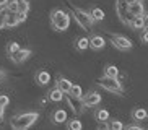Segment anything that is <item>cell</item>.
<instances>
[{
	"label": "cell",
	"mask_w": 148,
	"mask_h": 130,
	"mask_svg": "<svg viewBox=\"0 0 148 130\" xmlns=\"http://www.w3.org/2000/svg\"><path fill=\"white\" fill-rule=\"evenodd\" d=\"M20 51H21V46H20L18 42H10V44H7V52H8L10 57L15 55V54H18Z\"/></svg>",
	"instance_id": "cell-25"
},
{
	"label": "cell",
	"mask_w": 148,
	"mask_h": 130,
	"mask_svg": "<svg viewBox=\"0 0 148 130\" xmlns=\"http://www.w3.org/2000/svg\"><path fill=\"white\" fill-rule=\"evenodd\" d=\"M143 20H145V29H148V12H147V15L143 16Z\"/></svg>",
	"instance_id": "cell-32"
},
{
	"label": "cell",
	"mask_w": 148,
	"mask_h": 130,
	"mask_svg": "<svg viewBox=\"0 0 148 130\" xmlns=\"http://www.w3.org/2000/svg\"><path fill=\"white\" fill-rule=\"evenodd\" d=\"M70 96L72 98H75V99H80L82 101L83 99V90H82V86L80 85H73V88H72V91H70Z\"/></svg>",
	"instance_id": "cell-23"
},
{
	"label": "cell",
	"mask_w": 148,
	"mask_h": 130,
	"mask_svg": "<svg viewBox=\"0 0 148 130\" xmlns=\"http://www.w3.org/2000/svg\"><path fill=\"white\" fill-rule=\"evenodd\" d=\"M90 15H91V18H93V21H103L104 20V12L99 8V7H93L91 10H90Z\"/></svg>",
	"instance_id": "cell-18"
},
{
	"label": "cell",
	"mask_w": 148,
	"mask_h": 130,
	"mask_svg": "<svg viewBox=\"0 0 148 130\" xmlns=\"http://www.w3.org/2000/svg\"><path fill=\"white\" fill-rule=\"evenodd\" d=\"M75 47L78 49V51H86L88 47H91V46H90V39L88 38H78L77 42H75Z\"/></svg>",
	"instance_id": "cell-21"
},
{
	"label": "cell",
	"mask_w": 148,
	"mask_h": 130,
	"mask_svg": "<svg viewBox=\"0 0 148 130\" xmlns=\"http://www.w3.org/2000/svg\"><path fill=\"white\" fill-rule=\"evenodd\" d=\"M82 103H83L85 107H95V106H98V104L101 103V94L96 93V91H90L88 94L83 96Z\"/></svg>",
	"instance_id": "cell-8"
},
{
	"label": "cell",
	"mask_w": 148,
	"mask_h": 130,
	"mask_svg": "<svg viewBox=\"0 0 148 130\" xmlns=\"http://www.w3.org/2000/svg\"><path fill=\"white\" fill-rule=\"evenodd\" d=\"M132 119L135 122H142V120H147L148 119V111L143 107H135L132 111Z\"/></svg>",
	"instance_id": "cell-14"
},
{
	"label": "cell",
	"mask_w": 148,
	"mask_h": 130,
	"mask_svg": "<svg viewBox=\"0 0 148 130\" xmlns=\"http://www.w3.org/2000/svg\"><path fill=\"white\" fill-rule=\"evenodd\" d=\"M98 85L101 88H104L106 91L112 93V94H117V96H122L124 94V85L119 81L117 78H108V77H103L98 80Z\"/></svg>",
	"instance_id": "cell-4"
},
{
	"label": "cell",
	"mask_w": 148,
	"mask_h": 130,
	"mask_svg": "<svg viewBox=\"0 0 148 130\" xmlns=\"http://www.w3.org/2000/svg\"><path fill=\"white\" fill-rule=\"evenodd\" d=\"M111 42H112V46L116 49H119V51H130L132 47H134V44H132V41L127 36H122V34H114L112 38H111Z\"/></svg>",
	"instance_id": "cell-6"
},
{
	"label": "cell",
	"mask_w": 148,
	"mask_h": 130,
	"mask_svg": "<svg viewBox=\"0 0 148 130\" xmlns=\"http://www.w3.org/2000/svg\"><path fill=\"white\" fill-rule=\"evenodd\" d=\"M106 127H108V130H124L125 129V125H124L121 120H117V119H116V120H109Z\"/></svg>",
	"instance_id": "cell-24"
},
{
	"label": "cell",
	"mask_w": 148,
	"mask_h": 130,
	"mask_svg": "<svg viewBox=\"0 0 148 130\" xmlns=\"http://www.w3.org/2000/svg\"><path fill=\"white\" fill-rule=\"evenodd\" d=\"M39 119V114L38 112H21L16 114V116L12 117L10 120V125L13 130H23V129H29L31 125H34L36 122Z\"/></svg>",
	"instance_id": "cell-1"
},
{
	"label": "cell",
	"mask_w": 148,
	"mask_h": 130,
	"mask_svg": "<svg viewBox=\"0 0 148 130\" xmlns=\"http://www.w3.org/2000/svg\"><path fill=\"white\" fill-rule=\"evenodd\" d=\"M56 88H59V90L64 93V94H70V91H72V88H73V85L70 83L69 78L65 77H59L56 81Z\"/></svg>",
	"instance_id": "cell-10"
},
{
	"label": "cell",
	"mask_w": 148,
	"mask_h": 130,
	"mask_svg": "<svg viewBox=\"0 0 148 130\" xmlns=\"http://www.w3.org/2000/svg\"><path fill=\"white\" fill-rule=\"evenodd\" d=\"M23 130H29V129H23Z\"/></svg>",
	"instance_id": "cell-34"
},
{
	"label": "cell",
	"mask_w": 148,
	"mask_h": 130,
	"mask_svg": "<svg viewBox=\"0 0 148 130\" xmlns=\"http://www.w3.org/2000/svg\"><path fill=\"white\" fill-rule=\"evenodd\" d=\"M51 25L56 31H67L70 26V15L62 8H56L51 12Z\"/></svg>",
	"instance_id": "cell-2"
},
{
	"label": "cell",
	"mask_w": 148,
	"mask_h": 130,
	"mask_svg": "<svg viewBox=\"0 0 148 130\" xmlns=\"http://www.w3.org/2000/svg\"><path fill=\"white\" fill-rule=\"evenodd\" d=\"M90 46H91V49H95V51H101V49L106 47V41H104L103 36L93 34L91 38H90Z\"/></svg>",
	"instance_id": "cell-12"
},
{
	"label": "cell",
	"mask_w": 148,
	"mask_h": 130,
	"mask_svg": "<svg viewBox=\"0 0 148 130\" xmlns=\"http://www.w3.org/2000/svg\"><path fill=\"white\" fill-rule=\"evenodd\" d=\"M29 8H31L29 2H26V0H18V13H25L26 15L29 12Z\"/></svg>",
	"instance_id": "cell-26"
},
{
	"label": "cell",
	"mask_w": 148,
	"mask_h": 130,
	"mask_svg": "<svg viewBox=\"0 0 148 130\" xmlns=\"http://www.w3.org/2000/svg\"><path fill=\"white\" fill-rule=\"evenodd\" d=\"M130 28H134V29H140V31H145V20L143 16H137L132 20L130 23Z\"/></svg>",
	"instance_id": "cell-20"
},
{
	"label": "cell",
	"mask_w": 148,
	"mask_h": 130,
	"mask_svg": "<svg viewBox=\"0 0 148 130\" xmlns=\"http://www.w3.org/2000/svg\"><path fill=\"white\" fill-rule=\"evenodd\" d=\"M98 130H108V127H104V129H98Z\"/></svg>",
	"instance_id": "cell-33"
},
{
	"label": "cell",
	"mask_w": 148,
	"mask_h": 130,
	"mask_svg": "<svg viewBox=\"0 0 148 130\" xmlns=\"http://www.w3.org/2000/svg\"><path fill=\"white\" fill-rule=\"evenodd\" d=\"M67 94H64L59 88H54V90H51L47 93V98H49V101H52V103H60L64 98H65Z\"/></svg>",
	"instance_id": "cell-16"
},
{
	"label": "cell",
	"mask_w": 148,
	"mask_h": 130,
	"mask_svg": "<svg viewBox=\"0 0 148 130\" xmlns=\"http://www.w3.org/2000/svg\"><path fill=\"white\" fill-rule=\"evenodd\" d=\"M70 12H72V15L75 16V20L78 21V25L82 26L85 31L93 29L95 21H93V18H91V15H90V12L82 10V8H78V7H75V5H70Z\"/></svg>",
	"instance_id": "cell-3"
},
{
	"label": "cell",
	"mask_w": 148,
	"mask_h": 130,
	"mask_svg": "<svg viewBox=\"0 0 148 130\" xmlns=\"http://www.w3.org/2000/svg\"><path fill=\"white\" fill-rule=\"evenodd\" d=\"M124 130H143V127L138 125V124H130V125H127Z\"/></svg>",
	"instance_id": "cell-29"
},
{
	"label": "cell",
	"mask_w": 148,
	"mask_h": 130,
	"mask_svg": "<svg viewBox=\"0 0 148 130\" xmlns=\"http://www.w3.org/2000/svg\"><path fill=\"white\" fill-rule=\"evenodd\" d=\"M16 16H18V21L20 23H25L26 18H28V15H25V13H16Z\"/></svg>",
	"instance_id": "cell-31"
},
{
	"label": "cell",
	"mask_w": 148,
	"mask_h": 130,
	"mask_svg": "<svg viewBox=\"0 0 148 130\" xmlns=\"http://www.w3.org/2000/svg\"><path fill=\"white\" fill-rule=\"evenodd\" d=\"M129 12L134 18L137 16H145L147 13H145V5L143 2H140V0H132L129 2Z\"/></svg>",
	"instance_id": "cell-7"
},
{
	"label": "cell",
	"mask_w": 148,
	"mask_h": 130,
	"mask_svg": "<svg viewBox=\"0 0 148 130\" xmlns=\"http://www.w3.org/2000/svg\"><path fill=\"white\" fill-rule=\"evenodd\" d=\"M95 119L98 122H109V119H111V114H109L108 109H96L95 111Z\"/></svg>",
	"instance_id": "cell-17"
},
{
	"label": "cell",
	"mask_w": 148,
	"mask_h": 130,
	"mask_svg": "<svg viewBox=\"0 0 148 130\" xmlns=\"http://www.w3.org/2000/svg\"><path fill=\"white\" fill-rule=\"evenodd\" d=\"M31 54H33V51H31V49H21L18 54L12 55L10 59H12V62H13V64H23L25 60H28V59L31 57Z\"/></svg>",
	"instance_id": "cell-11"
},
{
	"label": "cell",
	"mask_w": 148,
	"mask_h": 130,
	"mask_svg": "<svg viewBox=\"0 0 148 130\" xmlns=\"http://www.w3.org/2000/svg\"><path fill=\"white\" fill-rule=\"evenodd\" d=\"M116 12H117L119 15V20H121L124 25H129L130 26L132 20H134V16L130 15V12H129V2H116Z\"/></svg>",
	"instance_id": "cell-5"
},
{
	"label": "cell",
	"mask_w": 148,
	"mask_h": 130,
	"mask_svg": "<svg viewBox=\"0 0 148 130\" xmlns=\"http://www.w3.org/2000/svg\"><path fill=\"white\" fill-rule=\"evenodd\" d=\"M7 8H8L10 13H15V15H16L18 13V0H12V2H8V7H7Z\"/></svg>",
	"instance_id": "cell-27"
},
{
	"label": "cell",
	"mask_w": 148,
	"mask_h": 130,
	"mask_svg": "<svg viewBox=\"0 0 148 130\" xmlns=\"http://www.w3.org/2000/svg\"><path fill=\"white\" fill-rule=\"evenodd\" d=\"M104 77L108 78H117L119 77V68L116 67V65H106L104 67Z\"/></svg>",
	"instance_id": "cell-19"
},
{
	"label": "cell",
	"mask_w": 148,
	"mask_h": 130,
	"mask_svg": "<svg viewBox=\"0 0 148 130\" xmlns=\"http://www.w3.org/2000/svg\"><path fill=\"white\" fill-rule=\"evenodd\" d=\"M49 81H51V75H49V72H46V70H39V72L36 73V83H38V85L46 86V85H49Z\"/></svg>",
	"instance_id": "cell-15"
},
{
	"label": "cell",
	"mask_w": 148,
	"mask_h": 130,
	"mask_svg": "<svg viewBox=\"0 0 148 130\" xmlns=\"http://www.w3.org/2000/svg\"><path fill=\"white\" fill-rule=\"evenodd\" d=\"M18 25H20V21H18V16L15 15V13H10V15H7L5 18H2L0 28H2V29H7V28H16Z\"/></svg>",
	"instance_id": "cell-9"
},
{
	"label": "cell",
	"mask_w": 148,
	"mask_h": 130,
	"mask_svg": "<svg viewBox=\"0 0 148 130\" xmlns=\"http://www.w3.org/2000/svg\"><path fill=\"white\" fill-rule=\"evenodd\" d=\"M52 122L54 124H65V122H69L67 112L64 109H56L52 112Z\"/></svg>",
	"instance_id": "cell-13"
},
{
	"label": "cell",
	"mask_w": 148,
	"mask_h": 130,
	"mask_svg": "<svg viewBox=\"0 0 148 130\" xmlns=\"http://www.w3.org/2000/svg\"><path fill=\"white\" fill-rule=\"evenodd\" d=\"M140 39H142V42L148 44V29L142 31V34H140Z\"/></svg>",
	"instance_id": "cell-30"
},
{
	"label": "cell",
	"mask_w": 148,
	"mask_h": 130,
	"mask_svg": "<svg viewBox=\"0 0 148 130\" xmlns=\"http://www.w3.org/2000/svg\"><path fill=\"white\" fill-rule=\"evenodd\" d=\"M67 130H83V124L80 119H70L67 122Z\"/></svg>",
	"instance_id": "cell-22"
},
{
	"label": "cell",
	"mask_w": 148,
	"mask_h": 130,
	"mask_svg": "<svg viewBox=\"0 0 148 130\" xmlns=\"http://www.w3.org/2000/svg\"><path fill=\"white\" fill-rule=\"evenodd\" d=\"M10 104V98L7 94H2L0 96V107L2 109H7V106Z\"/></svg>",
	"instance_id": "cell-28"
}]
</instances>
